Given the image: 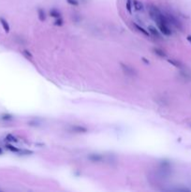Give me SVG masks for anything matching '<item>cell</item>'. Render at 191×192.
<instances>
[{
	"label": "cell",
	"mask_w": 191,
	"mask_h": 192,
	"mask_svg": "<svg viewBox=\"0 0 191 192\" xmlns=\"http://www.w3.org/2000/svg\"><path fill=\"white\" fill-rule=\"evenodd\" d=\"M147 10L151 19L156 22L157 27L158 28L160 33L164 36L170 37L172 34V26L170 24L167 15L164 14L157 6L152 4L147 6Z\"/></svg>",
	"instance_id": "obj_1"
},
{
	"label": "cell",
	"mask_w": 191,
	"mask_h": 192,
	"mask_svg": "<svg viewBox=\"0 0 191 192\" xmlns=\"http://www.w3.org/2000/svg\"><path fill=\"white\" fill-rule=\"evenodd\" d=\"M120 68L122 71H123L127 76H129V77H134V76H137V71L134 70V68L129 66L127 64H124V63H120Z\"/></svg>",
	"instance_id": "obj_2"
},
{
	"label": "cell",
	"mask_w": 191,
	"mask_h": 192,
	"mask_svg": "<svg viewBox=\"0 0 191 192\" xmlns=\"http://www.w3.org/2000/svg\"><path fill=\"white\" fill-rule=\"evenodd\" d=\"M132 26H134V28L137 30V31L140 32L141 34H142L143 36L147 37V38L152 37V36H151V34H150V32L148 31V30H147L146 28H145V27H143L142 26H141L140 24H138V22H132Z\"/></svg>",
	"instance_id": "obj_3"
},
{
	"label": "cell",
	"mask_w": 191,
	"mask_h": 192,
	"mask_svg": "<svg viewBox=\"0 0 191 192\" xmlns=\"http://www.w3.org/2000/svg\"><path fill=\"white\" fill-rule=\"evenodd\" d=\"M70 130L71 132H74V133H87L88 132V128L83 127V126H81V125H73L70 127Z\"/></svg>",
	"instance_id": "obj_4"
},
{
	"label": "cell",
	"mask_w": 191,
	"mask_h": 192,
	"mask_svg": "<svg viewBox=\"0 0 191 192\" xmlns=\"http://www.w3.org/2000/svg\"><path fill=\"white\" fill-rule=\"evenodd\" d=\"M87 158L93 163H98L103 161V156L100 155V154H90V155H88Z\"/></svg>",
	"instance_id": "obj_5"
},
{
	"label": "cell",
	"mask_w": 191,
	"mask_h": 192,
	"mask_svg": "<svg viewBox=\"0 0 191 192\" xmlns=\"http://www.w3.org/2000/svg\"><path fill=\"white\" fill-rule=\"evenodd\" d=\"M132 6L135 11L138 12H143L144 11V6L142 2L139 1V0H132Z\"/></svg>",
	"instance_id": "obj_6"
},
{
	"label": "cell",
	"mask_w": 191,
	"mask_h": 192,
	"mask_svg": "<svg viewBox=\"0 0 191 192\" xmlns=\"http://www.w3.org/2000/svg\"><path fill=\"white\" fill-rule=\"evenodd\" d=\"M148 30H149L151 36H153L154 38H162V34L160 33L158 28H156L155 26H148Z\"/></svg>",
	"instance_id": "obj_7"
},
{
	"label": "cell",
	"mask_w": 191,
	"mask_h": 192,
	"mask_svg": "<svg viewBox=\"0 0 191 192\" xmlns=\"http://www.w3.org/2000/svg\"><path fill=\"white\" fill-rule=\"evenodd\" d=\"M153 52H154L157 56H158L160 58H167L168 57L166 52L163 49H161V48H158V47L153 48Z\"/></svg>",
	"instance_id": "obj_8"
},
{
	"label": "cell",
	"mask_w": 191,
	"mask_h": 192,
	"mask_svg": "<svg viewBox=\"0 0 191 192\" xmlns=\"http://www.w3.org/2000/svg\"><path fill=\"white\" fill-rule=\"evenodd\" d=\"M49 14H50V16L53 19H57V18H61L62 17V14H61L60 10H58L57 9H51L50 11H49Z\"/></svg>",
	"instance_id": "obj_9"
},
{
	"label": "cell",
	"mask_w": 191,
	"mask_h": 192,
	"mask_svg": "<svg viewBox=\"0 0 191 192\" xmlns=\"http://www.w3.org/2000/svg\"><path fill=\"white\" fill-rule=\"evenodd\" d=\"M0 24H1V26H2V27L4 29V31L6 33H9L10 32V25H9V22L6 21V19L0 17Z\"/></svg>",
	"instance_id": "obj_10"
},
{
	"label": "cell",
	"mask_w": 191,
	"mask_h": 192,
	"mask_svg": "<svg viewBox=\"0 0 191 192\" xmlns=\"http://www.w3.org/2000/svg\"><path fill=\"white\" fill-rule=\"evenodd\" d=\"M37 18L41 22H44L46 20V12H45V10L41 9V8L37 9Z\"/></svg>",
	"instance_id": "obj_11"
},
{
	"label": "cell",
	"mask_w": 191,
	"mask_h": 192,
	"mask_svg": "<svg viewBox=\"0 0 191 192\" xmlns=\"http://www.w3.org/2000/svg\"><path fill=\"white\" fill-rule=\"evenodd\" d=\"M6 141L9 142L10 143H17V142H19L18 138L15 137V136L12 135V134H7V135L6 136Z\"/></svg>",
	"instance_id": "obj_12"
},
{
	"label": "cell",
	"mask_w": 191,
	"mask_h": 192,
	"mask_svg": "<svg viewBox=\"0 0 191 192\" xmlns=\"http://www.w3.org/2000/svg\"><path fill=\"white\" fill-rule=\"evenodd\" d=\"M22 55H24V56H25L26 59H28L29 61H33V55H32V53L30 52L28 50H26V49L22 50Z\"/></svg>",
	"instance_id": "obj_13"
},
{
	"label": "cell",
	"mask_w": 191,
	"mask_h": 192,
	"mask_svg": "<svg viewBox=\"0 0 191 192\" xmlns=\"http://www.w3.org/2000/svg\"><path fill=\"white\" fill-rule=\"evenodd\" d=\"M126 9H127V12L129 14H132V9H133L132 0H127V2H126Z\"/></svg>",
	"instance_id": "obj_14"
},
{
	"label": "cell",
	"mask_w": 191,
	"mask_h": 192,
	"mask_svg": "<svg viewBox=\"0 0 191 192\" xmlns=\"http://www.w3.org/2000/svg\"><path fill=\"white\" fill-rule=\"evenodd\" d=\"M53 25H55V26H62L64 25V20L63 18L61 17V18H57V19H55V22H53Z\"/></svg>",
	"instance_id": "obj_15"
},
{
	"label": "cell",
	"mask_w": 191,
	"mask_h": 192,
	"mask_svg": "<svg viewBox=\"0 0 191 192\" xmlns=\"http://www.w3.org/2000/svg\"><path fill=\"white\" fill-rule=\"evenodd\" d=\"M167 61L169 62L171 65H172L175 68H181V64L176 60H173V59H170V58H167Z\"/></svg>",
	"instance_id": "obj_16"
},
{
	"label": "cell",
	"mask_w": 191,
	"mask_h": 192,
	"mask_svg": "<svg viewBox=\"0 0 191 192\" xmlns=\"http://www.w3.org/2000/svg\"><path fill=\"white\" fill-rule=\"evenodd\" d=\"M67 2L68 5H70V6H74V7L79 6V1H78V0H67Z\"/></svg>",
	"instance_id": "obj_17"
},
{
	"label": "cell",
	"mask_w": 191,
	"mask_h": 192,
	"mask_svg": "<svg viewBox=\"0 0 191 192\" xmlns=\"http://www.w3.org/2000/svg\"><path fill=\"white\" fill-rule=\"evenodd\" d=\"M1 119L9 121V120H12L13 117H12V115H10V114H4V115H2V116H1Z\"/></svg>",
	"instance_id": "obj_18"
},
{
	"label": "cell",
	"mask_w": 191,
	"mask_h": 192,
	"mask_svg": "<svg viewBox=\"0 0 191 192\" xmlns=\"http://www.w3.org/2000/svg\"><path fill=\"white\" fill-rule=\"evenodd\" d=\"M142 61H144V62L146 63L147 65H149V61H148V60H146V59H145L144 57H142Z\"/></svg>",
	"instance_id": "obj_19"
},
{
	"label": "cell",
	"mask_w": 191,
	"mask_h": 192,
	"mask_svg": "<svg viewBox=\"0 0 191 192\" xmlns=\"http://www.w3.org/2000/svg\"><path fill=\"white\" fill-rule=\"evenodd\" d=\"M187 40L191 43V36H188V37H187Z\"/></svg>",
	"instance_id": "obj_20"
},
{
	"label": "cell",
	"mask_w": 191,
	"mask_h": 192,
	"mask_svg": "<svg viewBox=\"0 0 191 192\" xmlns=\"http://www.w3.org/2000/svg\"><path fill=\"white\" fill-rule=\"evenodd\" d=\"M2 154H3V151H2L1 148H0V155H2Z\"/></svg>",
	"instance_id": "obj_21"
}]
</instances>
